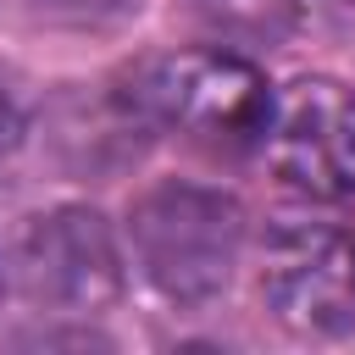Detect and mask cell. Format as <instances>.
<instances>
[{"instance_id":"6da1fadb","label":"cell","mask_w":355,"mask_h":355,"mask_svg":"<svg viewBox=\"0 0 355 355\" xmlns=\"http://www.w3.org/2000/svg\"><path fill=\"white\" fill-rule=\"evenodd\" d=\"M122 89L150 111L161 133H178L183 144L205 155H250L261 150L272 128V83L261 67L239 50L216 44H183L161 55H139L128 72H116Z\"/></svg>"},{"instance_id":"7a4b0ae2","label":"cell","mask_w":355,"mask_h":355,"mask_svg":"<svg viewBox=\"0 0 355 355\" xmlns=\"http://www.w3.org/2000/svg\"><path fill=\"white\" fill-rule=\"evenodd\" d=\"M244 233V205L211 183L166 178L128 205L133 266L166 305H211L239 272Z\"/></svg>"},{"instance_id":"3957f363","label":"cell","mask_w":355,"mask_h":355,"mask_svg":"<svg viewBox=\"0 0 355 355\" xmlns=\"http://www.w3.org/2000/svg\"><path fill=\"white\" fill-rule=\"evenodd\" d=\"M17 288L50 316H100L128 288L116 227L94 205H50L22 216L11 239Z\"/></svg>"},{"instance_id":"277c9868","label":"cell","mask_w":355,"mask_h":355,"mask_svg":"<svg viewBox=\"0 0 355 355\" xmlns=\"http://www.w3.org/2000/svg\"><path fill=\"white\" fill-rule=\"evenodd\" d=\"M261 305L300 338L355 333V233L322 216H277L261 239Z\"/></svg>"},{"instance_id":"5b68a950","label":"cell","mask_w":355,"mask_h":355,"mask_svg":"<svg viewBox=\"0 0 355 355\" xmlns=\"http://www.w3.org/2000/svg\"><path fill=\"white\" fill-rule=\"evenodd\" d=\"M272 178L305 200H355V89L338 78H294L261 139Z\"/></svg>"},{"instance_id":"8992f818","label":"cell","mask_w":355,"mask_h":355,"mask_svg":"<svg viewBox=\"0 0 355 355\" xmlns=\"http://www.w3.org/2000/svg\"><path fill=\"white\" fill-rule=\"evenodd\" d=\"M161 128L150 111L122 89V78L105 83H61L50 100H39V144L50 166L72 183H116L155 150Z\"/></svg>"},{"instance_id":"52a82bcc","label":"cell","mask_w":355,"mask_h":355,"mask_svg":"<svg viewBox=\"0 0 355 355\" xmlns=\"http://www.w3.org/2000/svg\"><path fill=\"white\" fill-rule=\"evenodd\" d=\"M172 17L194 33V44L255 55L288 44L305 22V6L300 0H172Z\"/></svg>"},{"instance_id":"ba28073f","label":"cell","mask_w":355,"mask_h":355,"mask_svg":"<svg viewBox=\"0 0 355 355\" xmlns=\"http://www.w3.org/2000/svg\"><path fill=\"white\" fill-rule=\"evenodd\" d=\"M39 133V100L28 94L22 72L0 61V166Z\"/></svg>"},{"instance_id":"9c48e42d","label":"cell","mask_w":355,"mask_h":355,"mask_svg":"<svg viewBox=\"0 0 355 355\" xmlns=\"http://www.w3.org/2000/svg\"><path fill=\"white\" fill-rule=\"evenodd\" d=\"M144 0H28L33 17L61 22V28H122L139 17Z\"/></svg>"},{"instance_id":"30bf717a","label":"cell","mask_w":355,"mask_h":355,"mask_svg":"<svg viewBox=\"0 0 355 355\" xmlns=\"http://www.w3.org/2000/svg\"><path fill=\"white\" fill-rule=\"evenodd\" d=\"M17 344L50 349V344H111V338L100 327H89V316H78V327H28V333H17Z\"/></svg>"},{"instance_id":"8fae6325","label":"cell","mask_w":355,"mask_h":355,"mask_svg":"<svg viewBox=\"0 0 355 355\" xmlns=\"http://www.w3.org/2000/svg\"><path fill=\"white\" fill-rule=\"evenodd\" d=\"M0 300H6V261H0Z\"/></svg>"}]
</instances>
